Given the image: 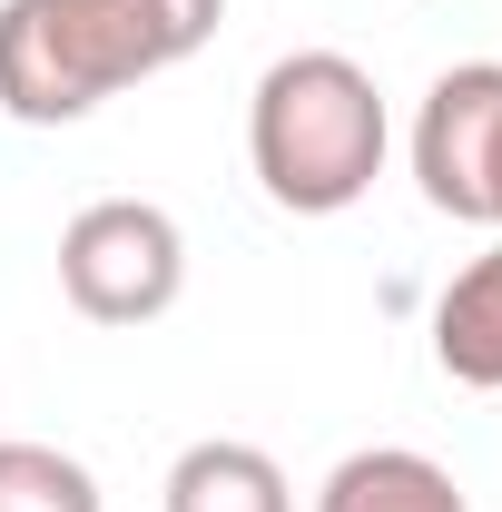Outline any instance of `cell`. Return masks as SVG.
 I'll use <instances>...</instances> for the list:
<instances>
[{"label":"cell","instance_id":"cell-5","mask_svg":"<svg viewBox=\"0 0 502 512\" xmlns=\"http://www.w3.org/2000/svg\"><path fill=\"white\" fill-rule=\"evenodd\" d=\"M315 512H473V503H463V483L443 473L434 453H414V444H365V453H345V463L325 473Z\"/></svg>","mask_w":502,"mask_h":512},{"label":"cell","instance_id":"cell-9","mask_svg":"<svg viewBox=\"0 0 502 512\" xmlns=\"http://www.w3.org/2000/svg\"><path fill=\"white\" fill-rule=\"evenodd\" d=\"M158 10H168L178 50H207V40H217V20H227V0H158Z\"/></svg>","mask_w":502,"mask_h":512},{"label":"cell","instance_id":"cell-7","mask_svg":"<svg viewBox=\"0 0 502 512\" xmlns=\"http://www.w3.org/2000/svg\"><path fill=\"white\" fill-rule=\"evenodd\" d=\"M168 512H296L286 503V473L276 453L237 444V434H207L168 463Z\"/></svg>","mask_w":502,"mask_h":512},{"label":"cell","instance_id":"cell-6","mask_svg":"<svg viewBox=\"0 0 502 512\" xmlns=\"http://www.w3.org/2000/svg\"><path fill=\"white\" fill-rule=\"evenodd\" d=\"M434 365L473 394H502V247H483L434 296Z\"/></svg>","mask_w":502,"mask_h":512},{"label":"cell","instance_id":"cell-2","mask_svg":"<svg viewBox=\"0 0 502 512\" xmlns=\"http://www.w3.org/2000/svg\"><path fill=\"white\" fill-rule=\"evenodd\" d=\"M188 60L158 0H0V109L69 128L128 79Z\"/></svg>","mask_w":502,"mask_h":512},{"label":"cell","instance_id":"cell-4","mask_svg":"<svg viewBox=\"0 0 502 512\" xmlns=\"http://www.w3.org/2000/svg\"><path fill=\"white\" fill-rule=\"evenodd\" d=\"M493 148H502V60L443 69L414 119V178L443 217L493 227Z\"/></svg>","mask_w":502,"mask_h":512},{"label":"cell","instance_id":"cell-1","mask_svg":"<svg viewBox=\"0 0 502 512\" xmlns=\"http://www.w3.org/2000/svg\"><path fill=\"white\" fill-rule=\"evenodd\" d=\"M247 158L276 207L296 217H335L375 188L384 168V89L365 60L345 50H286V60L256 79L247 109Z\"/></svg>","mask_w":502,"mask_h":512},{"label":"cell","instance_id":"cell-8","mask_svg":"<svg viewBox=\"0 0 502 512\" xmlns=\"http://www.w3.org/2000/svg\"><path fill=\"white\" fill-rule=\"evenodd\" d=\"M0 512H99V473L60 444L10 434L0 444Z\"/></svg>","mask_w":502,"mask_h":512},{"label":"cell","instance_id":"cell-10","mask_svg":"<svg viewBox=\"0 0 502 512\" xmlns=\"http://www.w3.org/2000/svg\"><path fill=\"white\" fill-rule=\"evenodd\" d=\"M493 227H502V148H493Z\"/></svg>","mask_w":502,"mask_h":512},{"label":"cell","instance_id":"cell-3","mask_svg":"<svg viewBox=\"0 0 502 512\" xmlns=\"http://www.w3.org/2000/svg\"><path fill=\"white\" fill-rule=\"evenodd\" d=\"M188 286V237L158 197H89L60 227V296L89 325H148Z\"/></svg>","mask_w":502,"mask_h":512}]
</instances>
